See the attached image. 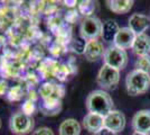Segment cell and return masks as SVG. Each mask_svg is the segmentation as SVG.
<instances>
[{
	"label": "cell",
	"instance_id": "6da1fadb",
	"mask_svg": "<svg viewBox=\"0 0 150 135\" xmlns=\"http://www.w3.org/2000/svg\"><path fill=\"white\" fill-rule=\"evenodd\" d=\"M88 113H94L105 117L113 108V99L104 90H93L85 100Z\"/></svg>",
	"mask_w": 150,
	"mask_h": 135
},
{
	"label": "cell",
	"instance_id": "7a4b0ae2",
	"mask_svg": "<svg viewBox=\"0 0 150 135\" xmlns=\"http://www.w3.org/2000/svg\"><path fill=\"white\" fill-rule=\"evenodd\" d=\"M127 91L130 96H139L148 91L150 87V73L141 70H132L125 78Z\"/></svg>",
	"mask_w": 150,
	"mask_h": 135
},
{
	"label": "cell",
	"instance_id": "3957f363",
	"mask_svg": "<svg viewBox=\"0 0 150 135\" xmlns=\"http://www.w3.org/2000/svg\"><path fill=\"white\" fill-rule=\"evenodd\" d=\"M35 127V121L31 116L26 115L25 113L16 111L9 119V129L15 135L29 134Z\"/></svg>",
	"mask_w": 150,
	"mask_h": 135
},
{
	"label": "cell",
	"instance_id": "277c9868",
	"mask_svg": "<svg viewBox=\"0 0 150 135\" xmlns=\"http://www.w3.org/2000/svg\"><path fill=\"white\" fill-rule=\"evenodd\" d=\"M102 27L103 24L98 17H86L82 20L80 25V37L90 41H98L102 36Z\"/></svg>",
	"mask_w": 150,
	"mask_h": 135
},
{
	"label": "cell",
	"instance_id": "5b68a950",
	"mask_svg": "<svg viewBox=\"0 0 150 135\" xmlns=\"http://www.w3.org/2000/svg\"><path fill=\"white\" fill-rule=\"evenodd\" d=\"M104 64L114 68L117 70H123L128 64V54L125 50L119 49L117 46L108 47L103 54Z\"/></svg>",
	"mask_w": 150,
	"mask_h": 135
},
{
	"label": "cell",
	"instance_id": "8992f818",
	"mask_svg": "<svg viewBox=\"0 0 150 135\" xmlns=\"http://www.w3.org/2000/svg\"><path fill=\"white\" fill-rule=\"evenodd\" d=\"M120 81V71L111 68L109 65L103 64L100 69L98 77H96V82L102 89L112 90L114 89Z\"/></svg>",
	"mask_w": 150,
	"mask_h": 135
},
{
	"label": "cell",
	"instance_id": "52a82bcc",
	"mask_svg": "<svg viewBox=\"0 0 150 135\" xmlns=\"http://www.w3.org/2000/svg\"><path fill=\"white\" fill-rule=\"evenodd\" d=\"M104 127L113 133H120L125 127V116L120 110H112L104 117Z\"/></svg>",
	"mask_w": 150,
	"mask_h": 135
},
{
	"label": "cell",
	"instance_id": "ba28073f",
	"mask_svg": "<svg viewBox=\"0 0 150 135\" xmlns=\"http://www.w3.org/2000/svg\"><path fill=\"white\" fill-rule=\"evenodd\" d=\"M132 129L141 134H150V110L142 109L137 111L132 117Z\"/></svg>",
	"mask_w": 150,
	"mask_h": 135
},
{
	"label": "cell",
	"instance_id": "9c48e42d",
	"mask_svg": "<svg viewBox=\"0 0 150 135\" xmlns=\"http://www.w3.org/2000/svg\"><path fill=\"white\" fill-rule=\"evenodd\" d=\"M39 95L42 97V99L62 100V98L65 95V87L59 84L45 82L39 88Z\"/></svg>",
	"mask_w": 150,
	"mask_h": 135
},
{
	"label": "cell",
	"instance_id": "30bf717a",
	"mask_svg": "<svg viewBox=\"0 0 150 135\" xmlns=\"http://www.w3.org/2000/svg\"><path fill=\"white\" fill-rule=\"evenodd\" d=\"M137 37L136 33L132 31L129 27H122L120 28L115 39H114V46L122 49V50H127V49H132V45L134 43V39Z\"/></svg>",
	"mask_w": 150,
	"mask_h": 135
},
{
	"label": "cell",
	"instance_id": "8fae6325",
	"mask_svg": "<svg viewBox=\"0 0 150 135\" xmlns=\"http://www.w3.org/2000/svg\"><path fill=\"white\" fill-rule=\"evenodd\" d=\"M150 27V18L144 14H133L129 18V28H131L136 35L144 34Z\"/></svg>",
	"mask_w": 150,
	"mask_h": 135
},
{
	"label": "cell",
	"instance_id": "7c38bea8",
	"mask_svg": "<svg viewBox=\"0 0 150 135\" xmlns=\"http://www.w3.org/2000/svg\"><path fill=\"white\" fill-rule=\"evenodd\" d=\"M83 127L94 134L104 127V117L99 114L88 113L83 118Z\"/></svg>",
	"mask_w": 150,
	"mask_h": 135
},
{
	"label": "cell",
	"instance_id": "4fadbf2b",
	"mask_svg": "<svg viewBox=\"0 0 150 135\" xmlns=\"http://www.w3.org/2000/svg\"><path fill=\"white\" fill-rule=\"evenodd\" d=\"M104 51L105 50L103 47V44L100 41H90L86 43V46H85L84 56L90 62H94L103 56Z\"/></svg>",
	"mask_w": 150,
	"mask_h": 135
},
{
	"label": "cell",
	"instance_id": "5bb4252c",
	"mask_svg": "<svg viewBox=\"0 0 150 135\" xmlns=\"http://www.w3.org/2000/svg\"><path fill=\"white\" fill-rule=\"evenodd\" d=\"M132 51L138 56L150 55V36L144 34H139L132 45Z\"/></svg>",
	"mask_w": 150,
	"mask_h": 135
},
{
	"label": "cell",
	"instance_id": "9a60e30c",
	"mask_svg": "<svg viewBox=\"0 0 150 135\" xmlns=\"http://www.w3.org/2000/svg\"><path fill=\"white\" fill-rule=\"evenodd\" d=\"M62 100L57 99H42L39 109L45 116H56L62 111Z\"/></svg>",
	"mask_w": 150,
	"mask_h": 135
},
{
	"label": "cell",
	"instance_id": "2e32d148",
	"mask_svg": "<svg viewBox=\"0 0 150 135\" xmlns=\"http://www.w3.org/2000/svg\"><path fill=\"white\" fill-rule=\"evenodd\" d=\"M120 27L118 23L113 19H108L105 23H103V27H102V39L104 42L111 43L114 42V39L117 36V34L119 32Z\"/></svg>",
	"mask_w": 150,
	"mask_h": 135
},
{
	"label": "cell",
	"instance_id": "e0dca14e",
	"mask_svg": "<svg viewBox=\"0 0 150 135\" xmlns=\"http://www.w3.org/2000/svg\"><path fill=\"white\" fill-rule=\"evenodd\" d=\"M81 133V125L74 118H67L63 121L58 129L59 135H80Z\"/></svg>",
	"mask_w": 150,
	"mask_h": 135
},
{
	"label": "cell",
	"instance_id": "ac0fdd59",
	"mask_svg": "<svg viewBox=\"0 0 150 135\" xmlns=\"http://www.w3.org/2000/svg\"><path fill=\"white\" fill-rule=\"evenodd\" d=\"M133 1L132 0H109L106 1L108 8L114 14H127L130 11V9L133 6Z\"/></svg>",
	"mask_w": 150,
	"mask_h": 135
},
{
	"label": "cell",
	"instance_id": "d6986e66",
	"mask_svg": "<svg viewBox=\"0 0 150 135\" xmlns=\"http://www.w3.org/2000/svg\"><path fill=\"white\" fill-rule=\"evenodd\" d=\"M95 10V4L93 1H90V0H86V1H79L77 4V11L83 15L85 18L86 17H91V15L94 13Z\"/></svg>",
	"mask_w": 150,
	"mask_h": 135
},
{
	"label": "cell",
	"instance_id": "ffe728a7",
	"mask_svg": "<svg viewBox=\"0 0 150 135\" xmlns=\"http://www.w3.org/2000/svg\"><path fill=\"white\" fill-rule=\"evenodd\" d=\"M6 96L9 101H19L24 97V89L21 86H13L9 88Z\"/></svg>",
	"mask_w": 150,
	"mask_h": 135
},
{
	"label": "cell",
	"instance_id": "44dd1931",
	"mask_svg": "<svg viewBox=\"0 0 150 135\" xmlns=\"http://www.w3.org/2000/svg\"><path fill=\"white\" fill-rule=\"evenodd\" d=\"M136 69L141 70L144 72H150V55H144V56H138L136 60Z\"/></svg>",
	"mask_w": 150,
	"mask_h": 135
},
{
	"label": "cell",
	"instance_id": "7402d4cb",
	"mask_svg": "<svg viewBox=\"0 0 150 135\" xmlns=\"http://www.w3.org/2000/svg\"><path fill=\"white\" fill-rule=\"evenodd\" d=\"M86 41L83 39L82 37H76L72 41V44H71V47L72 50L77 53V54H84V51H85V46H86Z\"/></svg>",
	"mask_w": 150,
	"mask_h": 135
},
{
	"label": "cell",
	"instance_id": "603a6c76",
	"mask_svg": "<svg viewBox=\"0 0 150 135\" xmlns=\"http://www.w3.org/2000/svg\"><path fill=\"white\" fill-rule=\"evenodd\" d=\"M36 109V107H35V104L33 100L30 99H28V100H26L25 103L23 104V107H21V111L23 113H25L26 115L28 116H31L34 114V111Z\"/></svg>",
	"mask_w": 150,
	"mask_h": 135
},
{
	"label": "cell",
	"instance_id": "cb8c5ba5",
	"mask_svg": "<svg viewBox=\"0 0 150 135\" xmlns=\"http://www.w3.org/2000/svg\"><path fill=\"white\" fill-rule=\"evenodd\" d=\"M31 135H55V134H54V132H53L52 129L45 127L44 126V127H39V129H35Z\"/></svg>",
	"mask_w": 150,
	"mask_h": 135
},
{
	"label": "cell",
	"instance_id": "d4e9b609",
	"mask_svg": "<svg viewBox=\"0 0 150 135\" xmlns=\"http://www.w3.org/2000/svg\"><path fill=\"white\" fill-rule=\"evenodd\" d=\"M9 90V86L6 80H0V97H4L5 95H7Z\"/></svg>",
	"mask_w": 150,
	"mask_h": 135
},
{
	"label": "cell",
	"instance_id": "484cf974",
	"mask_svg": "<svg viewBox=\"0 0 150 135\" xmlns=\"http://www.w3.org/2000/svg\"><path fill=\"white\" fill-rule=\"evenodd\" d=\"M79 14L80 13L77 10H71V11L67 13L66 18H67V20H69V23H74L75 20H77V18H79Z\"/></svg>",
	"mask_w": 150,
	"mask_h": 135
},
{
	"label": "cell",
	"instance_id": "4316f807",
	"mask_svg": "<svg viewBox=\"0 0 150 135\" xmlns=\"http://www.w3.org/2000/svg\"><path fill=\"white\" fill-rule=\"evenodd\" d=\"M93 135H117L115 133H113L112 131H110V129H105V127H103L102 129H100L99 132H96V133H94Z\"/></svg>",
	"mask_w": 150,
	"mask_h": 135
},
{
	"label": "cell",
	"instance_id": "83f0119b",
	"mask_svg": "<svg viewBox=\"0 0 150 135\" xmlns=\"http://www.w3.org/2000/svg\"><path fill=\"white\" fill-rule=\"evenodd\" d=\"M65 4H66V6H69V7H74V6H76L79 2H77V1H65Z\"/></svg>",
	"mask_w": 150,
	"mask_h": 135
},
{
	"label": "cell",
	"instance_id": "f1b7e54d",
	"mask_svg": "<svg viewBox=\"0 0 150 135\" xmlns=\"http://www.w3.org/2000/svg\"><path fill=\"white\" fill-rule=\"evenodd\" d=\"M132 135H150V134H141V133H137V132H134Z\"/></svg>",
	"mask_w": 150,
	"mask_h": 135
},
{
	"label": "cell",
	"instance_id": "f546056e",
	"mask_svg": "<svg viewBox=\"0 0 150 135\" xmlns=\"http://www.w3.org/2000/svg\"><path fill=\"white\" fill-rule=\"evenodd\" d=\"M1 126H2V122H1V118H0V129H1Z\"/></svg>",
	"mask_w": 150,
	"mask_h": 135
}]
</instances>
